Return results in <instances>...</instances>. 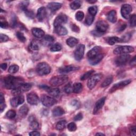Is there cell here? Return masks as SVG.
I'll list each match as a JSON object with an SVG mask.
<instances>
[{"label":"cell","instance_id":"9f6ffc18","mask_svg":"<svg viewBox=\"0 0 136 136\" xmlns=\"http://www.w3.org/2000/svg\"><path fill=\"white\" fill-rule=\"evenodd\" d=\"M91 33L93 34L94 36H95L96 37H100V36H103L104 35V33H101V32L97 31L96 30L91 31Z\"/></svg>","mask_w":136,"mask_h":136},{"label":"cell","instance_id":"ffe728a7","mask_svg":"<svg viewBox=\"0 0 136 136\" xmlns=\"http://www.w3.org/2000/svg\"><path fill=\"white\" fill-rule=\"evenodd\" d=\"M103 57H104L103 54L101 53H100V54H98L97 55L94 56V57H93L90 59H89L88 61L91 65H96L98 63H99L101 61V60L103 59Z\"/></svg>","mask_w":136,"mask_h":136},{"label":"cell","instance_id":"44dd1931","mask_svg":"<svg viewBox=\"0 0 136 136\" xmlns=\"http://www.w3.org/2000/svg\"><path fill=\"white\" fill-rule=\"evenodd\" d=\"M31 31H32V33L33 34V35L35 37L38 38H43L45 35L44 31L40 28H32Z\"/></svg>","mask_w":136,"mask_h":136},{"label":"cell","instance_id":"603a6c76","mask_svg":"<svg viewBox=\"0 0 136 136\" xmlns=\"http://www.w3.org/2000/svg\"><path fill=\"white\" fill-rule=\"evenodd\" d=\"M55 32L59 36H65L67 33V29L62 26L55 27Z\"/></svg>","mask_w":136,"mask_h":136},{"label":"cell","instance_id":"484cf974","mask_svg":"<svg viewBox=\"0 0 136 136\" xmlns=\"http://www.w3.org/2000/svg\"><path fill=\"white\" fill-rule=\"evenodd\" d=\"M64 113H65V112H64V109L60 106H57V107L54 108L52 112L53 115L55 117L62 116V115H63L64 114Z\"/></svg>","mask_w":136,"mask_h":136},{"label":"cell","instance_id":"7dc6e473","mask_svg":"<svg viewBox=\"0 0 136 136\" xmlns=\"http://www.w3.org/2000/svg\"><path fill=\"white\" fill-rule=\"evenodd\" d=\"M85 17V14L82 11H78L76 14V19L78 21H81Z\"/></svg>","mask_w":136,"mask_h":136},{"label":"cell","instance_id":"7bdbcfd3","mask_svg":"<svg viewBox=\"0 0 136 136\" xmlns=\"http://www.w3.org/2000/svg\"><path fill=\"white\" fill-rule=\"evenodd\" d=\"M19 66L16 64H14L9 67L8 71L11 74H15L19 71Z\"/></svg>","mask_w":136,"mask_h":136},{"label":"cell","instance_id":"9c48e42d","mask_svg":"<svg viewBox=\"0 0 136 136\" xmlns=\"http://www.w3.org/2000/svg\"><path fill=\"white\" fill-rule=\"evenodd\" d=\"M130 55L127 54H122L118 56L115 60V63L118 66H122L125 65L130 60Z\"/></svg>","mask_w":136,"mask_h":136},{"label":"cell","instance_id":"ba28073f","mask_svg":"<svg viewBox=\"0 0 136 136\" xmlns=\"http://www.w3.org/2000/svg\"><path fill=\"white\" fill-rule=\"evenodd\" d=\"M85 50V46L83 44H80L78 46L74 53V56L76 60L79 61L82 60L84 57Z\"/></svg>","mask_w":136,"mask_h":136},{"label":"cell","instance_id":"681fc988","mask_svg":"<svg viewBox=\"0 0 136 136\" xmlns=\"http://www.w3.org/2000/svg\"><path fill=\"white\" fill-rule=\"evenodd\" d=\"M25 14L28 18L30 19H33L35 18V13H34V12L32 11L28 10V9H27L25 11Z\"/></svg>","mask_w":136,"mask_h":136},{"label":"cell","instance_id":"ab89813d","mask_svg":"<svg viewBox=\"0 0 136 136\" xmlns=\"http://www.w3.org/2000/svg\"><path fill=\"white\" fill-rule=\"evenodd\" d=\"M30 121V126L31 127V129H32L33 130H37L38 129L39 123L35 119H33V120H32Z\"/></svg>","mask_w":136,"mask_h":136},{"label":"cell","instance_id":"cb8c5ba5","mask_svg":"<svg viewBox=\"0 0 136 136\" xmlns=\"http://www.w3.org/2000/svg\"><path fill=\"white\" fill-rule=\"evenodd\" d=\"M107 18L109 21L112 23H115L117 21L116 12L115 10H112L110 11L107 16Z\"/></svg>","mask_w":136,"mask_h":136},{"label":"cell","instance_id":"f5cc1de1","mask_svg":"<svg viewBox=\"0 0 136 136\" xmlns=\"http://www.w3.org/2000/svg\"><path fill=\"white\" fill-rule=\"evenodd\" d=\"M71 28L72 31L76 32H79L80 31V28L78 26H77L75 24H72L71 25Z\"/></svg>","mask_w":136,"mask_h":136},{"label":"cell","instance_id":"4316f807","mask_svg":"<svg viewBox=\"0 0 136 136\" xmlns=\"http://www.w3.org/2000/svg\"><path fill=\"white\" fill-rule=\"evenodd\" d=\"M66 44L69 47H74L78 43V40L75 37H71L66 40Z\"/></svg>","mask_w":136,"mask_h":136},{"label":"cell","instance_id":"94428289","mask_svg":"<svg viewBox=\"0 0 136 136\" xmlns=\"http://www.w3.org/2000/svg\"><path fill=\"white\" fill-rule=\"evenodd\" d=\"M130 64L132 66H134L135 65V56H134L132 60H131Z\"/></svg>","mask_w":136,"mask_h":136},{"label":"cell","instance_id":"30bf717a","mask_svg":"<svg viewBox=\"0 0 136 136\" xmlns=\"http://www.w3.org/2000/svg\"><path fill=\"white\" fill-rule=\"evenodd\" d=\"M28 103L32 105H36L39 103V97L35 93H30L27 96Z\"/></svg>","mask_w":136,"mask_h":136},{"label":"cell","instance_id":"4dcf8cb0","mask_svg":"<svg viewBox=\"0 0 136 136\" xmlns=\"http://www.w3.org/2000/svg\"><path fill=\"white\" fill-rule=\"evenodd\" d=\"M48 94L53 97H57L60 94V90L58 88H50L47 90Z\"/></svg>","mask_w":136,"mask_h":136},{"label":"cell","instance_id":"ee69618b","mask_svg":"<svg viewBox=\"0 0 136 136\" xmlns=\"http://www.w3.org/2000/svg\"><path fill=\"white\" fill-rule=\"evenodd\" d=\"M16 36H17V37L18 38V39L20 42H21L22 43H25L26 41V37L24 36V35L21 32L18 31L16 33Z\"/></svg>","mask_w":136,"mask_h":136},{"label":"cell","instance_id":"d6a6232c","mask_svg":"<svg viewBox=\"0 0 136 136\" xmlns=\"http://www.w3.org/2000/svg\"><path fill=\"white\" fill-rule=\"evenodd\" d=\"M66 122L65 120H62L58 122L56 125V129L59 131H62L65 128Z\"/></svg>","mask_w":136,"mask_h":136},{"label":"cell","instance_id":"60d3db41","mask_svg":"<svg viewBox=\"0 0 136 136\" xmlns=\"http://www.w3.org/2000/svg\"><path fill=\"white\" fill-rule=\"evenodd\" d=\"M95 72L94 70H90L89 71H87V72H86L85 74H84L81 77H80V79L81 80H85L86 79H87L88 78H89L91 75H93V74Z\"/></svg>","mask_w":136,"mask_h":136},{"label":"cell","instance_id":"91938a15","mask_svg":"<svg viewBox=\"0 0 136 136\" xmlns=\"http://www.w3.org/2000/svg\"><path fill=\"white\" fill-rule=\"evenodd\" d=\"M4 102H5L4 96L2 93H1V95H0V104L4 103Z\"/></svg>","mask_w":136,"mask_h":136},{"label":"cell","instance_id":"1f68e13d","mask_svg":"<svg viewBox=\"0 0 136 136\" xmlns=\"http://www.w3.org/2000/svg\"><path fill=\"white\" fill-rule=\"evenodd\" d=\"M83 87L81 83H76L73 85V92L76 94L80 93L82 90Z\"/></svg>","mask_w":136,"mask_h":136},{"label":"cell","instance_id":"f6af8a7d","mask_svg":"<svg viewBox=\"0 0 136 136\" xmlns=\"http://www.w3.org/2000/svg\"><path fill=\"white\" fill-rule=\"evenodd\" d=\"M16 116V112L13 110H10L8 111L6 113V116L10 119H14Z\"/></svg>","mask_w":136,"mask_h":136},{"label":"cell","instance_id":"003e7915","mask_svg":"<svg viewBox=\"0 0 136 136\" xmlns=\"http://www.w3.org/2000/svg\"><path fill=\"white\" fill-rule=\"evenodd\" d=\"M87 2L89 3H94L96 2V1H87Z\"/></svg>","mask_w":136,"mask_h":136},{"label":"cell","instance_id":"bcb514c9","mask_svg":"<svg viewBox=\"0 0 136 136\" xmlns=\"http://www.w3.org/2000/svg\"><path fill=\"white\" fill-rule=\"evenodd\" d=\"M67 129L69 131L73 132V131H75L77 130V125L76 124L74 123V122H71L70 123L68 124L67 126Z\"/></svg>","mask_w":136,"mask_h":136},{"label":"cell","instance_id":"74e56055","mask_svg":"<svg viewBox=\"0 0 136 136\" xmlns=\"http://www.w3.org/2000/svg\"><path fill=\"white\" fill-rule=\"evenodd\" d=\"M64 90L65 93L69 94L73 92V86L71 82L68 83L65 86L64 88Z\"/></svg>","mask_w":136,"mask_h":136},{"label":"cell","instance_id":"be15d7a7","mask_svg":"<svg viewBox=\"0 0 136 136\" xmlns=\"http://www.w3.org/2000/svg\"><path fill=\"white\" fill-rule=\"evenodd\" d=\"M1 69L3 70H6L7 68V63H2L1 64Z\"/></svg>","mask_w":136,"mask_h":136},{"label":"cell","instance_id":"ac0fdd59","mask_svg":"<svg viewBox=\"0 0 136 136\" xmlns=\"http://www.w3.org/2000/svg\"><path fill=\"white\" fill-rule=\"evenodd\" d=\"M101 48L100 46H95L93 47L87 54V56L88 60L101 53Z\"/></svg>","mask_w":136,"mask_h":136},{"label":"cell","instance_id":"5b68a950","mask_svg":"<svg viewBox=\"0 0 136 136\" xmlns=\"http://www.w3.org/2000/svg\"><path fill=\"white\" fill-rule=\"evenodd\" d=\"M134 48L131 46H120L116 47L113 51L115 55L127 54L133 52Z\"/></svg>","mask_w":136,"mask_h":136},{"label":"cell","instance_id":"d590c367","mask_svg":"<svg viewBox=\"0 0 136 136\" xmlns=\"http://www.w3.org/2000/svg\"><path fill=\"white\" fill-rule=\"evenodd\" d=\"M132 34L131 33H127L124 35L121 38H120V42L126 43L128 42L131 38Z\"/></svg>","mask_w":136,"mask_h":136},{"label":"cell","instance_id":"f35d334b","mask_svg":"<svg viewBox=\"0 0 136 136\" xmlns=\"http://www.w3.org/2000/svg\"><path fill=\"white\" fill-rule=\"evenodd\" d=\"M94 20V16H93L90 14L88 13L86 16V19H85L86 24L88 26H90L93 23Z\"/></svg>","mask_w":136,"mask_h":136},{"label":"cell","instance_id":"f546056e","mask_svg":"<svg viewBox=\"0 0 136 136\" xmlns=\"http://www.w3.org/2000/svg\"><path fill=\"white\" fill-rule=\"evenodd\" d=\"M106 42L108 44L110 45H113L115 44L118 42H120V38L116 36L110 37H108L106 39Z\"/></svg>","mask_w":136,"mask_h":136},{"label":"cell","instance_id":"4fadbf2b","mask_svg":"<svg viewBox=\"0 0 136 136\" xmlns=\"http://www.w3.org/2000/svg\"><path fill=\"white\" fill-rule=\"evenodd\" d=\"M25 101L24 97L22 95H19L16 96L15 97L12 98L10 100V104L12 106L16 108L19 105L23 103Z\"/></svg>","mask_w":136,"mask_h":136},{"label":"cell","instance_id":"8992f818","mask_svg":"<svg viewBox=\"0 0 136 136\" xmlns=\"http://www.w3.org/2000/svg\"><path fill=\"white\" fill-rule=\"evenodd\" d=\"M41 102L45 106L50 107L56 103V100L49 96L44 95L41 96Z\"/></svg>","mask_w":136,"mask_h":136},{"label":"cell","instance_id":"7c38bea8","mask_svg":"<svg viewBox=\"0 0 136 136\" xmlns=\"http://www.w3.org/2000/svg\"><path fill=\"white\" fill-rule=\"evenodd\" d=\"M131 80H125L124 81H121L117 84H115V85H114L112 86V87L110 90L109 92L110 93H112L116 91L117 90L122 89V88H124V87H125L126 86L130 84L131 83Z\"/></svg>","mask_w":136,"mask_h":136},{"label":"cell","instance_id":"680465c9","mask_svg":"<svg viewBox=\"0 0 136 136\" xmlns=\"http://www.w3.org/2000/svg\"><path fill=\"white\" fill-rule=\"evenodd\" d=\"M29 134L31 136H38V135H41L40 133L37 131H32V132H30Z\"/></svg>","mask_w":136,"mask_h":136},{"label":"cell","instance_id":"6da1fadb","mask_svg":"<svg viewBox=\"0 0 136 136\" xmlns=\"http://www.w3.org/2000/svg\"><path fill=\"white\" fill-rule=\"evenodd\" d=\"M4 87L8 89L14 90L24 83V80L20 77L8 76L4 79Z\"/></svg>","mask_w":136,"mask_h":136},{"label":"cell","instance_id":"e575fe53","mask_svg":"<svg viewBox=\"0 0 136 136\" xmlns=\"http://www.w3.org/2000/svg\"><path fill=\"white\" fill-rule=\"evenodd\" d=\"M70 8L73 10H77L79 9L81 6V2L80 1H73L70 4Z\"/></svg>","mask_w":136,"mask_h":136},{"label":"cell","instance_id":"03108f58","mask_svg":"<svg viewBox=\"0 0 136 136\" xmlns=\"http://www.w3.org/2000/svg\"><path fill=\"white\" fill-rule=\"evenodd\" d=\"M96 135H105L104 134H103V133H100V132H98L96 134Z\"/></svg>","mask_w":136,"mask_h":136},{"label":"cell","instance_id":"b9f144b4","mask_svg":"<svg viewBox=\"0 0 136 136\" xmlns=\"http://www.w3.org/2000/svg\"><path fill=\"white\" fill-rule=\"evenodd\" d=\"M97 11H98L97 7V6H95L90 7L88 8V13L94 17L97 14Z\"/></svg>","mask_w":136,"mask_h":136},{"label":"cell","instance_id":"52a82bcc","mask_svg":"<svg viewBox=\"0 0 136 136\" xmlns=\"http://www.w3.org/2000/svg\"><path fill=\"white\" fill-rule=\"evenodd\" d=\"M31 88V85L28 83H23L18 88L13 90L12 93L15 96L19 95L21 93L29 91Z\"/></svg>","mask_w":136,"mask_h":136},{"label":"cell","instance_id":"d6986e66","mask_svg":"<svg viewBox=\"0 0 136 136\" xmlns=\"http://www.w3.org/2000/svg\"><path fill=\"white\" fill-rule=\"evenodd\" d=\"M46 16V11L45 7H41L38 9L37 13V17L38 20L42 22Z\"/></svg>","mask_w":136,"mask_h":136},{"label":"cell","instance_id":"8fae6325","mask_svg":"<svg viewBox=\"0 0 136 136\" xmlns=\"http://www.w3.org/2000/svg\"><path fill=\"white\" fill-rule=\"evenodd\" d=\"M132 10V7L128 4H123L121 9V13L123 18L128 19L130 18V14Z\"/></svg>","mask_w":136,"mask_h":136},{"label":"cell","instance_id":"8d00e7d4","mask_svg":"<svg viewBox=\"0 0 136 136\" xmlns=\"http://www.w3.org/2000/svg\"><path fill=\"white\" fill-rule=\"evenodd\" d=\"M62 46L60 44L55 43V44L51 46V47L50 48V50H51V52H59V51H60L62 50Z\"/></svg>","mask_w":136,"mask_h":136},{"label":"cell","instance_id":"f1b7e54d","mask_svg":"<svg viewBox=\"0 0 136 136\" xmlns=\"http://www.w3.org/2000/svg\"><path fill=\"white\" fill-rule=\"evenodd\" d=\"M29 51L31 52H37L40 50V45L37 42L35 41H33L31 42L29 46Z\"/></svg>","mask_w":136,"mask_h":136},{"label":"cell","instance_id":"3957f363","mask_svg":"<svg viewBox=\"0 0 136 136\" xmlns=\"http://www.w3.org/2000/svg\"><path fill=\"white\" fill-rule=\"evenodd\" d=\"M69 80V78L67 76L62 75L54 76L50 80V84L52 86H60L65 84Z\"/></svg>","mask_w":136,"mask_h":136},{"label":"cell","instance_id":"7a4b0ae2","mask_svg":"<svg viewBox=\"0 0 136 136\" xmlns=\"http://www.w3.org/2000/svg\"><path fill=\"white\" fill-rule=\"evenodd\" d=\"M36 72L40 76H45L48 75L51 70L50 66L46 62L38 63L36 68Z\"/></svg>","mask_w":136,"mask_h":136},{"label":"cell","instance_id":"11a10c76","mask_svg":"<svg viewBox=\"0 0 136 136\" xmlns=\"http://www.w3.org/2000/svg\"><path fill=\"white\" fill-rule=\"evenodd\" d=\"M9 27V23L6 20H1V27L2 28H7Z\"/></svg>","mask_w":136,"mask_h":136},{"label":"cell","instance_id":"6f0895ef","mask_svg":"<svg viewBox=\"0 0 136 136\" xmlns=\"http://www.w3.org/2000/svg\"><path fill=\"white\" fill-rule=\"evenodd\" d=\"M130 133L131 135L134 136L136 134V130H135V126H131L130 128Z\"/></svg>","mask_w":136,"mask_h":136},{"label":"cell","instance_id":"9a60e30c","mask_svg":"<svg viewBox=\"0 0 136 136\" xmlns=\"http://www.w3.org/2000/svg\"><path fill=\"white\" fill-rule=\"evenodd\" d=\"M78 69H79V67L78 66L74 65H66L59 68L58 70V72L61 74H64L69 73L70 72H71V71L77 70Z\"/></svg>","mask_w":136,"mask_h":136},{"label":"cell","instance_id":"83f0119b","mask_svg":"<svg viewBox=\"0 0 136 136\" xmlns=\"http://www.w3.org/2000/svg\"><path fill=\"white\" fill-rule=\"evenodd\" d=\"M28 111H29V108H28V106L27 105H23L20 108V109L19 110V115L21 117L24 118V117L26 116V115H27V114L28 113Z\"/></svg>","mask_w":136,"mask_h":136},{"label":"cell","instance_id":"6125c7cd","mask_svg":"<svg viewBox=\"0 0 136 136\" xmlns=\"http://www.w3.org/2000/svg\"><path fill=\"white\" fill-rule=\"evenodd\" d=\"M6 108V105L5 104V103L1 104V105H0V109H1V113Z\"/></svg>","mask_w":136,"mask_h":136},{"label":"cell","instance_id":"816d5d0a","mask_svg":"<svg viewBox=\"0 0 136 136\" xmlns=\"http://www.w3.org/2000/svg\"><path fill=\"white\" fill-rule=\"evenodd\" d=\"M71 105L76 108H79L80 106V102L76 99H74L71 101Z\"/></svg>","mask_w":136,"mask_h":136},{"label":"cell","instance_id":"e0dca14e","mask_svg":"<svg viewBox=\"0 0 136 136\" xmlns=\"http://www.w3.org/2000/svg\"><path fill=\"white\" fill-rule=\"evenodd\" d=\"M105 100H106V97H104L101 98L98 101H97L93 111L94 114H96L102 108H103L105 104Z\"/></svg>","mask_w":136,"mask_h":136},{"label":"cell","instance_id":"836d02e7","mask_svg":"<svg viewBox=\"0 0 136 136\" xmlns=\"http://www.w3.org/2000/svg\"><path fill=\"white\" fill-rule=\"evenodd\" d=\"M113 81V77L112 76H110L109 77H108L107 78H106L104 81L101 83V87L104 88L108 86H109Z\"/></svg>","mask_w":136,"mask_h":136},{"label":"cell","instance_id":"db71d44e","mask_svg":"<svg viewBox=\"0 0 136 136\" xmlns=\"http://www.w3.org/2000/svg\"><path fill=\"white\" fill-rule=\"evenodd\" d=\"M83 119V115L81 113H78L75 117H74V120L76 121H79Z\"/></svg>","mask_w":136,"mask_h":136},{"label":"cell","instance_id":"c3c4849f","mask_svg":"<svg viewBox=\"0 0 136 136\" xmlns=\"http://www.w3.org/2000/svg\"><path fill=\"white\" fill-rule=\"evenodd\" d=\"M130 24L131 27H134L136 25V16L133 14L130 17Z\"/></svg>","mask_w":136,"mask_h":136},{"label":"cell","instance_id":"e7e4bbea","mask_svg":"<svg viewBox=\"0 0 136 136\" xmlns=\"http://www.w3.org/2000/svg\"><path fill=\"white\" fill-rule=\"evenodd\" d=\"M126 27H127V25H125V24H124V25H122L120 27V28L119 29V31H123L125 28H126Z\"/></svg>","mask_w":136,"mask_h":136},{"label":"cell","instance_id":"5bb4252c","mask_svg":"<svg viewBox=\"0 0 136 136\" xmlns=\"http://www.w3.org/2000/svg\"><path fill=\"white\" fill-rule=\"evenodd\" d=\"M109 28V25L104 21L100 20L96 24V30L103 33H105Z\"/></svg>","mask_w":136,"mask_h":136},{"label":"cell","instance_id":"f907efd6","mask_svg":"<svg viewBox=\"0 0 136 136\" xmlns=\"http://www.w3.org/2000/svg\"><path fill=\"white\" fill-rule=\"evenodd\" d=\"M9 40V37L8 36H7L6 35H4V34L1 33V35H0V41H1V43L6 42H8Z\"/></svg>","mask_w":136,"mask_h":136},{"label":"cell","instance_id":"277c9868","mask_svg":"<svg viewBox=\"0 0 136 136\" xmlns=\"http://www.w3.org/2000/svg\"><path fill=\"white\" fill-rule=\"evenodd\" d=\"M102 74H96L91 76L87 82V87L89 89H93L97 84L100 80L102 78Z\"/></svg>","mask_w":136,"mask_h":136},{"label":"cell","instance_id":"2e32d148","mask_svg":"<svg viewBox=\"0 0 136 136\" xmlns=\"http://www.w3.org/2000/svg\"><path fill=\"white\" fill-rule=\"evenodd\" d=\"M67 21V17L64 14H61L57 16L54 21V26L56 27L59 26H62V24L65 23Z\"/></svg>","mask_w":136,"mask_h":136},{"label":"cell","instance_id":"7402d4cb","mask_svg":"<svg viewBox=\"0 0 136 136\" xmlns=\"http://www.w3.org/2000/svg\"><path fill=\"white\" fill-rule=\"evenodd\" d=\"M62 7V4L57 2H51L50 3L48 6V9L52 12H55L59 10Z\"/></svg>","mask_w":136,"mask_h":136},{"label":"cell","instance_id":"d4e9b609","mask_svg":"<svg viewBox=\"0 0 136 136\" xmlns=\"http://www.w3.org/2000/svg\"><path fill=\"white\" fill-rule=\"evenodd\" d=\"M54 41H55V39L53 36L47 35L44 36L42 42V44H43L45 46H49L52 44H53Z\"/></svg>","mask_w":136,"mask_h":136}]
</instances>
